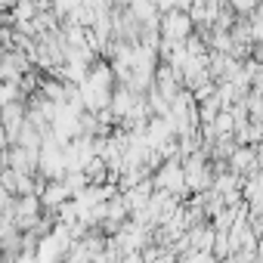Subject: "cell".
I'll return each mask as SVG.
<instances>
[{
	"label": "cell",
	"instance_id": "6da1fadb",
	"mask_svg": "<svg viewBox=\"0 0 263 263\" xmlns=\"http://www.w3.org/2000/svg\"><path fill=\"white\" fill-rule=\"evenodd\" d=\"M155 186H158L161 192H171V195H183V192H189L183 161H180V158L164 161V164L158 167V174H155Z\"/></svg>",
	"mask_w": 263,
	"mask_h": 263
},
{
	"label": "cell",
	"instance_id": "3957f363",
	"mask_svg": "<svg viewBox=\"0 0 263 263\" xmlns=\"http://www.w3.org/2000/svg\"><path fill=\"white\" fill-rule=\"evenodd\" d=\"M74 195H71V189L65 186V180H53V183H47L44 189H41V201H44V208H53V211H59L65 201H71Z\"/></svg>",
	"mask_w": 263,
	"mask_h": 263
},
{
	"label": "cell",
	"instance_id": "277c9868",
	"mask_svg": "<svg viewBox=\"0 0 263 263\" xmlns=\"http://www.w3.org/2000/svg\"><path fill=\"white\" fill-rule=\"evenodd\" d=\"M223 263H241V260H238V257H229V260H223Z\"/></svg>",
	"mask_w": 263,
	"mask_h": 263
},
{
	"label": "cell",
	"instance_id": "7a4b0ae2",
	"mask_svg": "<svg viewBox=\"0 0 263 263\" xmlns=\"http://www.w3.org/2000/svg\"><path fill=\"white\" fill-rule=\"evenodd\" d=\"M192 16H186L183 10H171L161 16V41H177V44H186L192 37Z\"/></svg>",
	"mask_w": 263,
	"mask_h": 263
}]
</instances>
